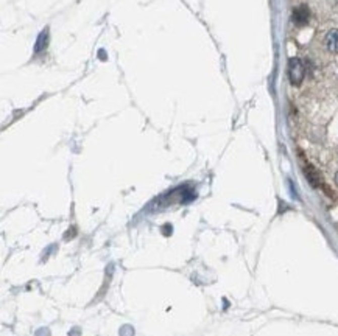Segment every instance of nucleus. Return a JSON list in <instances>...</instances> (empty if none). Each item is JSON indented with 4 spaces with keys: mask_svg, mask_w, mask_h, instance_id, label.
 Returning a JSON list of instances; mask_svg holds the SVG:
<instances>
[{
    "mask_svg": "<svg viewBox=\"0 0 338 336\" xmlns=\"http://www.w3.org/2000/svg\"><path fill=\"white\" fill-rule=\"evenodd\" d=\"M289 77H290L292 84H295V86L301 84L302 80H304L306 66L299 58H292L290 60V63H289Z\"/></svg>",
    "mask_w": 338,
    "mask_h": 336,
    "instance_id": "obj_1",
    "label": "nucleus"
},
{
    "mask_svg": "<svg viewBox=\"0 0 338 336\" xmlns=\"http://www.w3.org/2000/svg\"><path fill=\"white\" fill-rule=\"evenodd\" d=\"M309 21V10L306 5H301L293 11V22L296 25H304Z\"/></svg>",
    "mask_w": 338,
    "mask_h": 336,
    "instance_id": "obj_2",
    "label": "nucleus"
},
{
    "mask_svg": "<svg viewBox=\"0 0 338 336\" xmlns=\"http://www.w3.org/2000/svg\"><path fill=\"white\" fill-rule=\"evenodd\" d=\"M326 47L332 53H338V30H332L326 37Z\"/></svg>",
    "mask_w": 338,
    "mask_h": 336,
    "instance_id": "obj_3",
    "label": "nucleus"
},
{
    "mask_svg": "<svg viewBox=\"0 0 338 336\" xmlns=\"http://www.w3.org/2000/svg\"><path fill=\"white\" fill-rule=\"evenodd\" d=\"M47 44V31H44L42 34H41V37H39V41H38V44H36V51H41L44 47H42V44Z\"/></svg>",
    "mask_w": 338,
    "mask_h": 336,
    "instance_id": "obj_4",
    "label": "nucleus"
},
{
    "mask_svg": "<svg viewBox=\"0 0 338 336\" xmlns=\"http://www.w3.org/2000/svg\"><path fill=\"white\" fill-rule=\"evenodd\" d=\"M335 182H336V185H338V173H336V176H335Z\"/></svg>",
    "mask_w": 338,
    "mask_h": 336,
    "instance_id": "obj_5",
    "label": "nucleus"
},
{
    "mask_svg": "<svg viewBox=\"0 0 338 336\" xmlns=\"http://www.w3.org/2000/svg\"><path fill=\"white\" fill-rule=\"evenodd\" d=\"M335 2H338V0H335Z\"/></svg>",
    "mask_w": 338,
    "mask_h": 336,
    "instance_id": "obj_6",
    "label": "nucleus"
}]
</instances>
